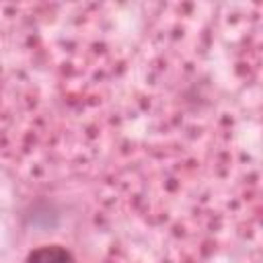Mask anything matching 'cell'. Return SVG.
Instances as JSON below:
<instances>
[{
	"label": "cell",
	"mask_w": 263,
	"mask_h": 263,
	"mask_svg": "<svg viewBox=\"0 0 263 263\" xmlns=\"http://www.w3.org/2000/svg\"><path fill=\"white\" fill-rule=\"evenodd\" d=\"M25 263H76L74 255L62 245H43L27 255Z\"/></svg>",
	"instance_id": "6da1fadb"
}]
</instances>
